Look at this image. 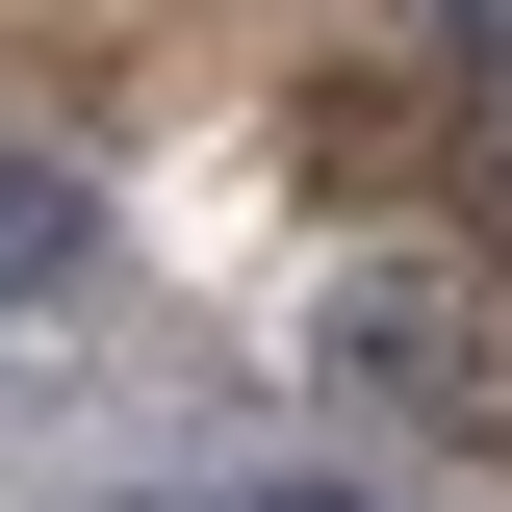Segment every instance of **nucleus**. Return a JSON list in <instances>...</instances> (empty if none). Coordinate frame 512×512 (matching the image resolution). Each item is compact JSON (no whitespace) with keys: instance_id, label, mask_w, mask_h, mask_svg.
Segmentation results:
<instances>
[{"instance_id":"f257e3e1","label":"nucleus","mask_w":512,"mask_h":512,"mask_svg":"<svg viewBox=\"0 0 512 512\" xmlns=\"http://www.w3.org/2000/svg\"><path fill=\"white\" fill-rule=\"evenodd\" d=\"M308 384L333 410H410V436H487L512 410V333L461 308L436 256H359V282H308Z\"/></svg>"},{"instance_id":"f03ea898","label":"nucleus","mask_w":512,"mask_h":512,"mask_svg":"<svg viewBox=\"0 0 512 512\" xmlns=\"http://www.w3.org/2000/svg\"><path fill=\"white\" fill-rule=\"evenodd\" d=\"M52 282H103V205L52 154H0V308H52Z\"/></svg>"},{"instance_id":"7ed1b4c3","label":"nucleus","mask_w":512,"mask_h":512,"mask_svg":"<svg viewBox=\"0 0 512 512\" xmlns=\"http://www.w3.org/2000/svg\"><path fill=\"white\" fill-rule=\"evenodd\" d=\"M384 26H410V77H436V103H512V0H384Z\"/></svg>"}]
</instances>
